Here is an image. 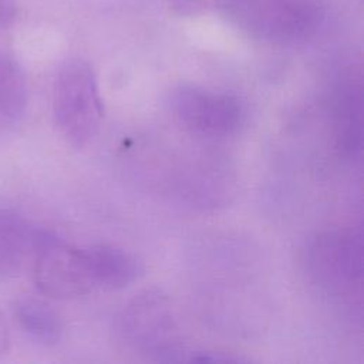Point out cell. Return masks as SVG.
<instances>
[{
    "instance_id": "obj_7",
    "label": "cell",
    "mask_w": 364,
    "mask_h": 364,
    "mask_svg": "<svg viewBox=\"0 0 364 364\" xmlns=\"http://www.w3.org/2000/svg\"><path fill=\"white\" fill-rule=\"evenodd\" d=\"M334 144L346 161H357L363 148V88L360 73L343 74L331 95Z\"/></svg>"
},
{
    "instance_id": "obj_11",
    "label": "cell",
    "mask_w": 364,
    "mask_h": 364,
    "mask_svg": "<svg viewBox=\"0 0 364 364\" xmlns=\"http://www.w3.org/2000/svg\"><path fill=\"white\" fill-rule=\"evenodd\" d=\"M28 90L18 64L0 53V122H18L27 108Z\"/></svg>"
},
{
    "instance_id": "obj_14",
    "label": "cell",
    "mask_w": 364,
    "mask_h": 364,
    "mask_svg": "<svg viewBox=\"0 0 364 364\" xmlns=\"http://www.w3.org/2000/svg\"><path fill=\"white\" fill-rule=\"evenodd\" d=\"M175 6L178 7H189V6H195L199 3V0H171Z\"/></svg>"
},
{
    "instance_id": "obj_1",
    "label": "cell",
    "mask_w": 364,
    "mask_h": 364,
    "mask_svg": "<svg viewBox=\"0 0 364 364\" xmlns=\"http://www.w3.org/2000/svg\"><path fill=\"white\" fill-rule=\"evenodd\" d=\"M310 279L327 296L350 304L361 303L363 233L360 228H337L318 233L306 250Z\"/></svg>"
},
{
    "instance_id": "obj_4",
    "label": "cell",
    "mask_w": 364,
    "mask_h": 364,
    "mask_svg": "<svg viewBox=\"0 0 364 364\" xmlns=\"http://www.w3.org/2000/svg\"><path fill=\"white\" fill-rule=\"evenodd\" d=\"M121 330L128 343L158 361H186L188 351L168 299L159 291H144L124 309Z\"/></svg>"
},
{
    "instance_id": "obj_9",
    "label": "cell",
    "mask_w": 364,
    "mask_h": 364,
    "mask_svg": "<svg viewBox=\"0 0 364 364\" xmlns=\"http://www.w3.org/2000/svg\"><path fill=\"white\" fill-rule=\"evenodd\" d=\"M84 250L95 289H124L135 282L141 273L136 259L119 247L94 245L84 247Z\"/></svg>"
},
{
    "instance_id": "obj_13",
    "label": "cell",
    "mask_w": 364,
    "mask_h": 364,
    "mask_svg": "<svg viewBox=\"0 0 364 364\" xmlns=\"http://www.w3.org/2000/svg\"><path fill=\"white\" fill-rule=\"evenodd\" d=\"M9 346H10L9 327H7V321H6L4 311H3L1 304H0V355H3L4 353H7Z\"/></svg>"
},
{
    "instance_id": "obj_8",
    "label": "cell",
    "mask_w": 364,
    "mask_h": 364,
    "mask_svg": "<svg viewBox=\"0 0 364 364\" xmlns=\"http://www.w3.org/2000/svg\"><path fill=\"white\" fill-rule=\"evenodd\" d=\"M37 233L23 215L0 205V280L21 272L28 252L34 250Z\"/></svg>"
},
{
    "instance_id": "obj_3",
    "label": "cell",
    "mask_w": 364,
    "mask_h": 364,
    "mask_svg": "<svg viewBox=\"0 0 364 364\" xmlns=\"http://www.w3.org/2000/svg\"><path fill=\"white\" fill-rule=\"evenodd\" d=\"M225 7L242 30L276 44L309 38L323 18V0H226Z\"/></svg>"
},
{
    "instance_id": "obj_12",
    "label": "cell",
    "mask_w": 364,
    "mask_h": 364,
    "mask_svg": "<svg viewBox=\"0 0 364 364\" xmlns=\"http://www.w3.org/2000/svg\"><path fill=\"white\" fill-rule=\"evenodd\" d=\"M17 18L16 0H0V28L10 27Z\"/></svg>"
},
{
    "instance_id": "obj_5",
    "label": "cell",
    "mask_w": 364,
    "mask_h": 364,
    "mask_svg": "<svg viewBox=\"0 0 364 364\" xmlns=\"http://www.w3.org/2000/svg\"><path fill=\"white\" fill-rule=\"evenodd\" d=\"M168 105L173 119L185 131L203 138L233 135L246 118V108L239 97L193 85L175 88Z\"/></svg>"
},
{
    "instance_id": "obj_10",
    "label": "cell",
    "mask_w": 364,
    "mask_h": 364,
    "mask_svg": "<svg viewBox=\"0 0 364 364\" xmlns=\"http://www.w3.org/2000/svg\"><path fill=\"white\" fill-rule=\"evenodd\" d=\"M14 316L20 328L40 344L54 346L63 337L61 317L43 299L33 296L17 299Z\"/></svg>"
},
{
    "instance_id": "obj_2",
    "label": "cell",
    "mask_w": 364,
    "mask_h": 364,
    "mask_svg": "<svg viewBox=\"0 0 364 364\" xmlns=\"http://www.w3.org/2000/svg\"><path fill=\"white\" fill-rule=\"evenodd\" d=\"M53 115L61 135L77 148L97 134L104 115L95 73L82 58L64 61L53 84Z\"/></svg>"
},
{
    "instance_id": "obj_6",
    "label": "cell",
    "mask_w": 364,
    "mask_h": 364,
    "mask_svg": "<svg viewBox=\"0 0 364 364\" xmlns=\"http://www.w3.org/2000/svg\"><path fill=\"white\" fill-rule=\"evenodd\" d=\"M34 255V282L43 294L67 300L85 296L95 289L84 247L38 232Z\"/></svg>"
}]
</instances>
